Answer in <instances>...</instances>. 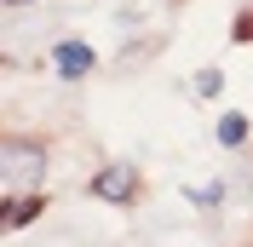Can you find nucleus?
<instances>
[{"mask_svg": "<svg viewBox=\"0 0 253 247\" xmlns=\"http://www.w3.org/2000/svg\"><path fill=\"white\" fill-rule=\"evenodd\" d=\"M92 63H98V52L86 46V41H58V52H52V69H58L63 81H81Z\"/></svg>", "mask_w": 253, "mask_h": 247, "instance_id": "nucleus-1", "label": "nucleus"}, {"mask_svg": "<svg viewBox=\"0 0 253 247\" xmlns=\"http://www.w3.org/2000/svg\"><path fill=\"white\" fill-rule=\"evenodd\" d=\"M41 150L35 144H23V138H12L6 144V184H23V178H41Z\"/></svg>", "mask_w": 253, "mask_h": 247, "instance_id": "nucleus-2", "label": "nucleus"}, {"mask_svg": "<svg viewBox=\"0 0 253 247\" xmlns=\"http://www.w3.org/2000/svg\"><path fill=\"white\" fill-rule=\"evenodd\" d=\"M132 184H138L132 167H104V172L92 178V196H104V201H132Z\"/></svg>", "mask_w": 253, "mask_h": 247, "instance_id": "nucleus-3", "label": "nucleus"}, {"mask_svg": "<svg viewBox=\"0 0 253 247\" xmlns=\"http://www.w3.org/2000/svg\"><path fill=\"white\" fill-rule=\"evenodd\" d=\"M41 207H46V201H41V196H12V201H6V224H12V230H17V224H29V218L41 213Z\"/></svg>", "mask_w": 253, "mask_h": 247, "instance_id": "nucleus-4", "label": "nucleus"}, {"mask_svg": "<svg viewBox=\"0 0 253 247\" xmlns=\"http://www.w3.org/2000/svg\"><path fill=\"white\" fill-rule=\"evenodd\" d=\"M248 138V121H242V115H224L219 121V144H242Z\"/></svg>", "mask_w": 253, "mask_h": 247, "instance_id": "nucleus-5", "label": "nucleus"}, {"mask_svg": "<svg viewBox=\"0 0 253 247\" xmlns=\"http://www.w3.org/2000/svg\"><path fill=\"white\" fill-rule=\"evenodd\" d=\"M219 86H224V75H219V69H202V75H196V92H202V98H213Z\"/></svg>", "mask_w": 253, "mask_h": 247, "instance_id": "nucleus-6", "label": "nucleus"}, {"mask_svg": "<svg viewBox=\"0 0 253 247\" xmlns=\"http://www.w3.org/2000/svg\"><path fill=\"white\" fill-rule=\"evenodd\" d=\"M196 201H202V207H213V201H224V184H207V190H196Z\"/></svg>", "mask_w": 253, "mask_h": 247, "instance_id": "nucleus-7", "label": "nucleus"}, {"mask_svg": "<svg viewBox=\"0 0 253 247\" xmlns=\"http://www.w3.org/2000/svg\"><path fill=\"white\" fill-rule=\"evenodd\" d=\"M236 35H242V41H248V35H253V12H248V17H242V29H236Z\"/></svg>", "mask_w": 253, "mask_h": 247, "instance_id": "nucleus-8", "label": "nucleus"}, {"mask_svg": "<svg viewBox=\"0 0 253 247\" xmlns=\"http://www.w3.org/2000/svg\"><path fill=\"white\" fill-rule=\"evenodd\" d=\"M6 6H29V0H6Z\"/></svg>", "mask_w": 253, "mask_h": 247, "instance_id": "nucleus-9", "label": "nucleus"}]
</instances>
